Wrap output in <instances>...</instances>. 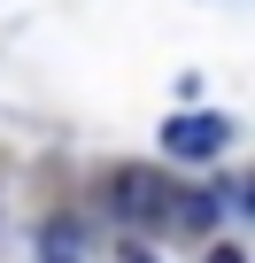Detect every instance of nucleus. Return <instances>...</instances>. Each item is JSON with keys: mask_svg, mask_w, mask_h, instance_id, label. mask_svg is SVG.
I'll return each instance as SVG.
<instances>
[{"mask_svg": "<svg viewBox=\"0 0 255 263\" xmlns=\"http://www.w3.org/2000/svg\"><path fill=\"white\" fill-rule=\"evenodd\" d=\"M108 201H116L124 224H163L170 217V178L163 171H116L108 178Z\"/></svg>", "mask_w": 255, "mask_h": 263, "instance_id": "nucleus-1", "label": "nucleus"}, {"mask_svg": "<svg viewBox=\"0 0 255 263\" xmlns=\"http://www.w3.org/2000/svg\"><path fill=\"white\" fill-rule=\"evenodd\" d=\"M224 140H232V124H224L217 108H201V116H170V124H163V147H170V155H186V163L224 155Z\"/></svg>", "mask_w": 255, "mask_h": 263, "instance_id": "nucleus-2", "label": "nucleus"}, {"mask_svg": "<svg viewBox=\"0 0 255 263\" xmlns=\"http://www.w3.org/2000/svg\"><path fill=\"white\" fill-rule=\"evenodd\" d=\"M217 209H224L217 194H170V224H186V232H209Z\"/></svg>", "mask_w": 255, "mask_h": 263, "instance_id": "nucleus-3", "label": "nucleus"}, {"mask_svg": "<svg viewBox=\"0 0 255 263\" xmlns=\"http://www.w3.org/2000/svg\"><path fill=\"white\" fill-rule=\"evenodd\" d=\"M47 263H77V255H70V232H62V224L47 232Z\"/></svg>", "mask_w": 255, "mask_h": 263, "instance_id": "nucleus-4", "label": "nucleus"}, {"mask_svg": "<svg viewBox=\"0 0 255 263\" xmlns=\"http://www.w3.org/2000/svg\"><path fill=\"white\" fill-rule=\"evenodd\" d=\"M209 263H247V255L240 248H209Z\"/></svg>", "mask_w": 255, "mask_h": 263, "instance_id": "nucleus-5", "label": "nucleus"}, {"mask_svg": "<svg viewBox=\"0 0 255 263\" xmlns=\"http://www.w3.org/2000/svg\"><path fill=\"white\" fill-rule=\"evenodd\" d=\"M124 263H155V255H147V248H124Z\"/></svg>", "mask_w": 255, "mask_h": 263, "instance_id": "nucleus-6", "label": "nucleus"}]
</instances>
